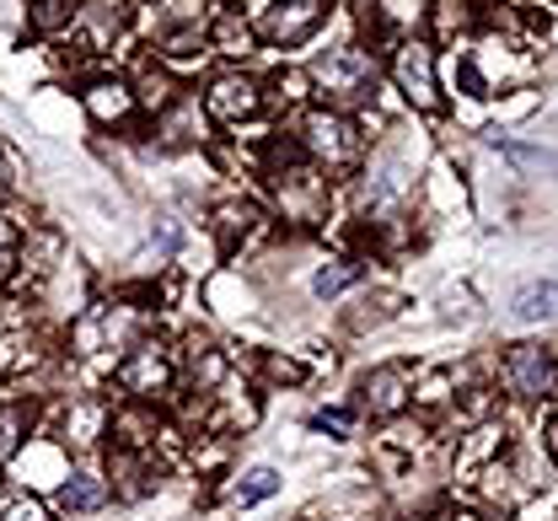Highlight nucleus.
I'll list each match as a JSON object with an SVG mask.
<instances>
[{
    "label": "nucleus",
    "instance_id": "31",
    "mask_svg": "<svg viewBox=\"0 0 558 521\" xmlns=\"http://www.w3.org/2000/svg\"><path fill=\"white\" fill-rule=\"evenodd\" d=\"M5 247H11V226L0 221V253H5Z\"/></svg>",
    "mask_w": 558,
    "mask_h": 521
},
{
    "label": "nucleus",
    "instance_id": "23",
    "mask_svg": "<svg viewBox=\"0 0 558 521\" xmlns=\"http://www.w3.org/2000/svg\"><path fill=\"white\" fill-rule=\"evenodd\" d=\"M75 11H81V0H33L27 5V22L38 27V33H60L75 22Z\"/></svg>",
    "mask_w": 558,
    "mask_h": 521
},
{
    "label": "nucleus",
    "instance_id": "3",
    "mask_svg": "<svg viewBox=\"0 0 558 521\" xmlns=\"http://www.w3.org/2000/svg\"><path fill=\"white\" fill-rule=\"evenodd\" d=\"M360 146H365L360 130L349 124L344 113H333V108H312L301 119V150H306L312 167H349L360 156Z\"/></svg>",
    "mask_w": 558,
    "mask_h": 521
},
{
    "label": "nucleus",
    "instance_id": "27",
    "mask_svg": "<svg viewBox=\"0 0 558 521\" xmlns=\"http://www.w3.org/2000/svg\"><path fill=\"white\" fill-rule=\"evenodd\" d=\"M457 75H462V86H468V97H484V75H478V65H473L468 54L457 60Z\"/></svg>",
    "mask_w": 558,
    "mask_h": 521
},
{
    "label": "nucleus",
    "instance_id": "24",
    "mask_svg": "<svg viewBox=\"0 0 558 521\" xmlns=\"http://www.w3.org/2000/svg\"><path fill=\"white\" fill-rule=\"evenodd\" d=\"M360 280V264L354 258H339V264H328V269H317V280H312V291L328 301V296H339V291H349Z\"/></svg>",
    "mask_w": 558,
    "mask_h": 521
},
{
    "label": "nucleus",
    "instance_id": "12",
    "mask_svg": "<svg viewBox=\"0 0 558 521\" xmlns=\"http://www.w3.org/2000/svg\"><path fill=\"white\" fill-rule=\"evenodd\" d=\"M156 135H161V146H172V150L199 146V141H205V113H199V102H194V97H172V102L156 113Z\"/></svg>",
    "mask_w": 558,
    "mask_h": 521
},
{
    "label": "nucleus",
    "instance_id": "9",
    "mask_svg": "<svg viewBox=\"0 0 558 521\" xmlns=\"http://www.w3.org/2000/svg\"><path fill=\"white\" fill-rule=\"evenodd\" d=\"M205 108L215 119H226V124H242V119H258V108H264V92H258V81L242 71H226L209 81L205 92Z\"/></svg>",
    "mask_w": 558,
    "mask_h": 521
},
{
    "label": "nucleus",
    "instance_id": "1",
    "mask_svg": "<svg viewBox=\"0 0 558 521\" xmlns=\"http://www.w3.org/2000/svg\"><path fill=\"white\" fill-rule=\"evenodd\" d=\"M312 86H317V97H323L333 113L360 108V102H371V97H376V60H371L360 44L328 49V54L312 65Z\"/></svg>",
    "mask_w": 558,
    "mask_h": 521
},
{
    "label": "nucleus",
    "instance_id": "16",
    "mask_svg": "<svg viewBox=\"0 0 558 521\" xmlns=\"http://www.w3.org/2000/svg\"><path fill=\"white\" fill-rule=\"evenodd\" d=\"M253 221H258V210H253V205H242V199L220 205V210H215V237H220V253H236V242L253 231Z\"/></svg>",
    "mask_w": 558,
    "mask_h": 521
},
{
    "label": "nucleus",
    "instance_id": "22",
    "mask_svg": "<svg viewBox=\"0 0 558 521\" xmlns=\"http://www.w3.org/2000/svg\"><path fill=\"white\" fill-rule=\"evenodd\" d=\"M275 489H279L275 468H247V473L231 484V500H236V506H258V500H269Z\"/></svg>",
    "mask_w": 558,
    "mask_h": 521
},
{
    "label": "nucleus",
    "instance_id": "19",
    "mask_svg": "<svg viewBox=\"0 0 558 521\" xmlns=\"http://www.w3.org/2000/svg\"><path fill=\"white\" fill-rule=\"evenodd\" d=\"M27 431H33V409L16 398V403H0V462H11L16 447L27 441Z\"/></svg>",
    "mask_w": 558,
    "mask_h": 521
},
{
    "label": "nucleus",
    "instance_id": "14",
    "mask_svg": "<svg viewBox=\"0 0 558 521\" xmlns=\"http://www.w3.org/2000/svg\"><path fill=\"white\" fill-rule=\"evenodd\" d=\"M429 5L424 0H376L371 5V27L381 33V38H392V33H414V22L424 16Z\"/></svg>",
    "mask_w": 558,
    "mask_h": 521
},
{
    "label": "nucleus",
    "instance_id": "11",
    "mask_svg": "<svg viewBox=\"0 0 558 521\" xmlns=\"http://www.w3.org/2000/svg\"><path fill=\"white\" fill-rule=\"evenodd\" d=\"M81 102H86V113H92L97 124H130V119H135V108H140L135 86H130V81H108V75L86 81Z\"/></svg>",
    "mask_w": 558,
    "mask_h": 521
},
{
    "label": "nucleus",
    "instance_id": "10",
    "mask_svg": "<svg viewBox=\"0 0 558 521\" xmlns=\"http://www.w3.org/2000/svg\"><path fill=\"white\" fill-rule=\"evenodd\" d=\"M409 392H414V381H409L403 366H376V372L360 376V409H371L381 420L403 414L409 409Z\"/></svg>",
    "mask_w": 558,
    "mask_h": 521
},
{
    "label": "nucleus",
    "instance_id": "5",
    "mask_svg": "<svg viewBox=\"0 0 558 521\" xmlns=\"http://www.w3.org/2000/svg\"><path fill=\"white\" fill-rule=\"evenodd\" d=\"M140 306H92L75 328H70V344L75 355H97V350H130L140 339Z\"/></svg>",
    "mask_w": 558,
    "mask_h": 521
},
{
    "label": "nucleus",
    "instance_id": "20",
    "mask_svg": "<svg viewBox=\"0 0 558 521\" xmlns=\"http://www.w3.org/2000/svg\"><path fill=\"white\" fill-rule=\"evenodd\" d=\"M205 27H199V22H183V27H167V33H161V49H156V54H161V60H194V54H205Z\"/></svg>",
    "mask_w": 558,
    "mask_h": 521
},
{
    "label": "nucleus",
    "instance_id": "8",
    "mask_svg": "<svg viewBox=\"0 0 558 521\" xmlns=\"http://www.w3.org/2000/svg\"><path fill=\"white\" fill-rule=\"evenodd\" d=\"M499 376H505V387H510L515 398H543V392H554L558 361H554V350H543V344H515V350L505 355Z\"/></svg>",
    "mask_w": 558,
    "mask_h": 521
},
{
    "label": "nucleus",
    "instance_id": "2",
    "mask_svg": "<svg viewBox=\"0 0 558 521\" xmlns=\"http://www.w3.org/2000/svg\"><path fill=\"white\" fill-rule=\"evenodd\" d=\"M269 183H275V199H279V210H284V221H295V226L323 221V210H328V178H323V167L301 161L295 150L284 146V167L269 172Z\"/></svg>",
    "mask_w": 558,
    "mask_h": 521
},
{
    "label": "nucleus",
    "instance_id": "29",
    "mask_svg": "<svg viewBox=\"0 0 558 521\" xmlns=\"http://www.w3.org/2000/svg\"><path fill=\"white\" fill-rule=\"evenodd\" d=\"M11 280H16V253L5 247V253H0V286H11Z\"/></svg>",
    "mask_w": 558,
    "mask_h": 521
},
{
    "label": "nucleus",
    "instance_id": "25",
    "mask_svg": "<svg viewBox=\"0 0 558 521\" xmlns=\"http://www.w3.org/2000/svg\"><path fill=\"white\" fill-rule=\"evenodd\" d=\"M0 521H49V506L33 500V495H16V500L0 506Z\"/></svg>",
    "mask_w": 558,
    "mask_h": 521
},
{
    "label": "nucleus",
    "instance_id": "7",
    "mask_svg": "<svg viewBox=\"0 0 558 521\" xmlns=\"http://www.w3.org/2000/svg\"><path fill=\"white\" fill-rule=\"evenodd\" d=\"M323 22H328V0H275V5L264 11L258 33L284 49V44H306Z\"/></svg>",
    "mask_w": 558,
    "mask_h": 521
},
{
    "label": "nucleus",
    "instance_id": "18",
    "mask_svg": "<svg viewBox=\"0 0 558 521\" xmlns=\"http://www.w3.org/2000/svg\"><path fill=\"white\" fill-rule=\"evenodd\" d=\"M205 38L220 49V54H253V38H258V33H253V27H247L236 11H220V22L209 27Z\"/></svg>",
    "mask_w": 558,
    "mask_h": 521
},
{
    "label": "nucleus",
    "instance_id": "21",
    "mask_svg": "<svg viewBox=\"0 0 558 521\" xmlns=\"http://www.w3.org/2000/svg\"><path fill=\"white\" fill-rule=\"evenodd\" d=\"M75 22L92 27V44H108V38L119 33V0H81Z\"/></svg>",
    "mask_w": 558,
    "mask_h": 521
},
{
    "label": "nucleus",
    "instance_id": "13",
    "mask_svg": "<svg viewBox=\"0 0 558 521\" xmlns=\"http://www.w3.org/2000/svg\"><path fill=\"white\" fill-rule=\"evenodd\" d=\"M178 97V86H172V71L161 65V60H140V71H135V102H145V108H167Z\"/></svg>",
    "mask_w": 558,
    "mask_h": 521
},
{
    "label": "nucleus",
    "instance_id": "28",
    "mask_svg": "<svg viewBox=\"0 0 558 521\" xmlns=\"http://www.w3.org/2000/svg\"><path fill=\"white\" fill-rule=\"evenodd\" d=\"M269 376H275V381H301L306 372H301L295 361H279V355H275V361H269Z\"/></svg>",
    "mask_w": 558,
    "mask_h": 521
},
{
    "label": "nucleus",
    "instance_id": "4",
    "mask_svg": "<svg viewBox=\"0 0 558 521\" xmlns=\"http://www.w3.org/2000/svg\"><path fill=\"white\" fill-rule=\"evenodd\" d=\"M119 387L135 398V403H156V398H167L172 392V381H178V366H172V355L156 344V339H135L130 350H124V361H119Z\"/></svg>",
    "mask_w": 558,
    "mask_h": 521
},
{
    "label": "nucleus",
    "instance_id": "15",
    "mask_svg": "<svg viewBox=\"0 0 558 521\" xmlns=\"http://www.w3.org/2000/svg\"><path fill=\"white\" fill-rule=\"evenodd\" d=\"M102 500H108V478H102V473H86V468L70 473L65 489H60V506H65V511H97Z\"/></svg>",
    "mask_w": 558,
    "mask_h": 521
},
{
    "label": "nucleus",
    "instance_id": "30",
    "mask_svg": "<svg viewBox=\"0 0 558 521\" xmlns=\"http://www.w3.org/2000/svg\"><path fill=\"white\" fill-rule=\"evenodd\" d=\"M548 457H554V462H558V420H554V425H548Z\"/></svg>",
    "mask_w": 558,
    "mask_h": 521
},
{
    "label": "nucleus",
    "instance_id": "26",
    "mask_svg": "<svg viewBox=\"0 0 558 521\" xmlns=\"http://www.w3.org/2000/svg\"><path fill=\"white\" fill-rule=\"evenodd\" d=\"M349 425H354V420H349L344 409H333V414H317V420H312V431H333L339 441L349 436Z\"/></svg>",
    "mask_w": 558,
    "mask_h": 521
},
{
    "label": "nucleus",
    "instance_id": "17",
    "mask_svg": "<svg viewBox=\"0 0 558 521\" xmlns=\"http://www.w3.org/2000/svg\"><path fill=\"white\" fill-rule=\"evenodd\" d=\"M515 317L521 323H543V317H558V280H537L526 291H515Z\"/></svg>",
    "mask_w": 558,
    "mask_h": 521
},
{
    "label": "nucleus",
    "instance_id": "6",
    "mask_svg": "<svg viewBox=\"0 0 558 521\" xmlns=\"http://www.w3.org/2000/svg\"><path fill=\"white\" fill-rule=\"evenodd\" d=\"M392 75H398V86H403V97L424 108V113H435L440 108V75H435V54H429V44H398V54H392Z\"/></svg>",
    "mask_w": 558,
    "mask_h": 521
}]
</instances>
